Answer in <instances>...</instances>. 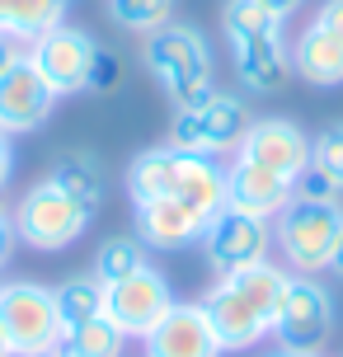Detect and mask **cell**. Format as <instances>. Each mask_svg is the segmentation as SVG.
Segmentation results:
<instances>
[{
    "label": "cell",
    "instance_id": "cell-1",
    "mask_svg": "<svg viewBox=\"0 0 343 357\" xmlns=\"http://www.w3.org/2000/svg\"><path fill=\"white\" fill-rule=\"evenodd\" d=\"M127 197L146 202V197H179L202 216H217L226 207V165L212 155H193L179 146H151L127 165Z\"/></svg>",
    "mask_w": 343,
    "mask_h": 357
},
{
    "label": "cell",
    "instance_id": "cell-2",
    "mask_svg": "<svg viewBox=\"0 0 343 357\" xmlns=\"http://www.w3.org/2000/svg\"><path fill=\"white\" fill-rule=\"evenodd\" d=\"M146 71L155 75V85L174 99V108L202 104L217 89V56L212 43L202 38V29L169 19L165 29L146 33Z\"/></svg>",
    "mask_w": 343,
    "mask_h": 357
},
{
    "label": "cell",
    "instance_id": "cell-3",
    "mask_svg": "<svg viewBox=\"0 0 343 357\" xmlns=\"http://www.w3.org/2000/svg\"><path fill=\"white\" fill-rule=\"evenodd\" d=\"M339 235H343V207L339 202L291 197L287 207L273 216V245L282 254L287 273H306V278L329 273V259L339 250Z\"/></svg>",
    "mask_w": 343,
    "mask_h": 357
},
{
    "label": "cell",
    "instance_id": "cell-4",
    "mask_svg": "<svg viewBox=\"0 0 343 357\" xmlns=\"http://www.w3.org/2000/svg\"><path fill=\"white\" fill-rule=\"evenodd\" d=\"M90 221H94L90 207H80L71 193H61L52 178H38L15 207L19 245L43 250V254H56V250H66V245H75L80 235L90 231Z\"/></svg>",
    "mask_w": 343,
    "mask_h": 357
},
{
    "label": "cell",
    "instance_id": "cell-5",
    "mask_svg": "<svg viewBox=\"0 0 343 357\" xmlns=\"http://www.w3.org/2000/svg\"><path fill=\"white\" fill-rule=\"evenodd\" d=\"M250 108L240 94H226V89H212L202 104L174 108V123H169V146L179 151H193V155H235L240 137L250 132Z\"/></svg>",
    "mask_w": 343,
    "mask_h": 357
},
{
    "label": "cell",
    "instance_id": "cell-6",
    "mask_svg": "<svg viewBox=\"0 0 343 357\" xmlns=\"http://www.w3.org/2000/svg\"><path fill=\"white\" fill-rule=\"evenodd\" d=\"M0 329L15 348V357H38L61 348V315L56 296L43 282H0Z\"/></svg>",
    "mask_w": 343,
    "mask_h": 357
},
{
    "label": "cell",
    "instance_id": "cell-7",
    "mask_svg": "<svg viewBox=\"0 0 343 357\" xmlns=\"http://www.w3.org/2000/svg\"><path fill=\"white\" fill-rule=\"evenodd\" d=\"M334 320H339V310H334L329 287L306 278V273H291L287 291L277 301V315H273V339H277V348L320 353L334 339Z\"/></svg>",
    "mask_w": 343,
    "mask_h": 357
},
{
    "label": "cell",
    "instance_id": "cell-8",
    "mask_svg": "<svg viewBox=\"0 0 343 357\" xmlns=\"http://www.w3.org/2000/svg\"><path fill=\"white\" fill-rule=\"evenodd\" d=\"M198 245H202V254H207V264L217 268V278H231L240 268L268 259L273 221L268 216H254V212H240V207H221V212L207 221V231H202Z\"/></svg>",
    "mask_w": 343,
    "mask_h": 357
},
{
    "label": "cell",
    "instance_id": "cell-9",
    "mask_svg": "<svg viewBox=\"0 0 343 357\" xmlns=\"http://www.w3.org/2000/svg\"><path fill=\"white\" fill-rule=\"evenodd\" d=\"M169 305H174V291L165 282V273H155L151 264L127 273L123 282L104 287V320L127 339H146L169 315Z\"/></svg>",
    "mask_w": 343,
    "mask_h": 357
},
{
    "label": "cell",
    "instance_id": "cell-10",
    "mask_svg": "<svg viewBox=\"0 0 343 357\" xmlns=\"http://www.w3.org/2000/svg\"><path fill=\"white\" fill-rule=\"evenodd\" d=\"M94 52H99L94 33L75 29V24H56V29H47L38 43H29V47H24V56L33 61L38 75H43V80H47L61 99H66V94H85Z\"/></svg>",
    "mask_w": 343,
    "mask_h": 357
},
{
    "label": "cell",
    "instance_id": "cell-11",
    "mask_svg": "<svg viewBox=\"0 0 343 357\" xmlns=\"http://www.w3.org/2000/svg\"><path fill=\"white\" fill-rule=\"evenodd\" d=\"M235 155L296 183V174L310 165V137L291 118H254L250 132L235 146Z\"/></svg>",
    "mask_w": 343,
    "mask_h": 357
},
{
    "label": "cell",
    "instance_id": "cell-12",
    "mask_svg": "<svg viewBox=\"0 0 343 357\" xmlns=\"http://www.w3.org/2000/svg\"><path fill=\"white\" fill-rule=\"evenodd\" d=\"M198 305L207 310V324H212V334H217L221 353H250V348H259V343L273 334V320H264V315L235 291L231 278H217V282L198 296Z\"/></svg>",
    "mask_w": 343,
    "mask_h": 357
},
{
    "label": "cell",
    "instance_id": "cell-13",
    "mask_svg": "<svg viewBox=\"0 0 343 357\" xmlns=\"http://www.w3.org/2000/svg\"><path fill=\"white\" fill-rule=\"evenodd\" d=\"M56 94L43 75H38V66L29 61V56H19L10 71L0 75V132H38V127L52 118L56 108Z\"/></svg>",
    "mask_w": 343,
    "mask_h": 357
},
{
    "label": "cell",
    "instance_id": "cell-14",
    "mask_svg": "<svg viewBox=\"0 0 343 357\" xmlns=\"http://www.w3.org/2000/svg\"><path fill=\"white\" fill-rule=\"evenodd\" d=\"M146 357H226L198 301H174L151 334L142 339Z\"/></svg>",
    "mask_w": 343,
    "mask_h": 357
},
{
    "label": "cell",
    "instance_id": "cell-15",
    "mask_svg": "<svg viewBox=\"0 0 343 357\" xmlns=\"http://www.w3.org/2000/svg\"><path fill=\"white\" fill-rule=\"evenodd\" d=\"M231 71L245 94H277L291 75V47L282 33L231 38Z\"/></svg>",
    "mask_w": 343,
    "mask_h": 357
},
{
    "label": "cell",
    "instance_id": "cell-16",
    "mask_svg": "<svg viewBox=\"0 0 343 357\" xmlns=\"http://www.w3.org/2000/svg\"><path fill=\"white\" fill-rule=\"evenodd\" d=\"M132 216H137V240L151 245V250H183V245H198L202 231L212 216H202L198 207H188L179 197H146V202H132Z\"/></svg>",
    "mask_w": 343,
    "mask_h": 357
},
{
    "label": "cell",
    "instance_id": "cell-17",
    "mask_svg": "<svg viewBox=\"0 0 343 357\" xmlns=\"http://www.w3.org/2000/svg\"><path fill=\"white\" fill-rule=\"evenodd\" d=\"M291 197H296V183L291 178L231 155V165H226V207H240V212H254V216H268L273 221Z\"/></svg>",
    "mask_w": 343,
    "mask_h": 357
},
{
    "label": "cell",
    "instance_id": "cell-18",
    "mask_svg": "<svg viewBox=\"0 0 343 357\" xmlns=\"http://www.w3.org/2000/svg\"><path fill=\"white\" fill-rule=\"evenodd\" d=\"M291 75H301L306 85H343V43L320 24H306L301 38L291 43Z\"/></svg>",
    "mask_w": 343,
    "mask_h": 357
},
{
    "label": "cell",
    "instance_id": "cell-19",
    "mask_svg": "<svg viewBox=\"0 0 343 357\" xmlns=\"http://www.w3.org/2000/svg\"><path fill=\"white\" fill-rule=\"evenodd\" d=\"M71 0H0V33L15 43H38V38L66 24Z\"/></svg>",
    "mask_w": 343,
    "mask_h": 357
},
{
    "label": "cell",
    "instance_id": "cell-20",
    "mask_svg": "<svg viewBox=\"0 0 343 357\" xmlns=\"http://www.w3.org/2000/svg\"><path fill=\"white\" fill-rule=\"evenodd\" d=\"M47 178H52L61 193H71L80 207H90V212H99V202H104V193H109V174H104V165H99L94 151H71V155H61Z\"/></svg>",
    "mask_w": 343,
    "mask_h": 357
},
{
    "label": "cell",
    "instance_id": "cell-21",
    "mask_svg": "<svg viewBox=\"0 0 343 357\" xmlns=\"http://www.w3.org/2000/svg\"><path fill=\"white\" fill-rule=\"evenodd\" d=\"M287 264H273V259H259V264L240 268V273H231L235 291L245 296V301L264 315V320H273L277 315V301H282V291H287Z\"/></svg>",
    "mask_w": 343,
    "mask_h": 357
},
{
    "label": "cell",
    "instance_id": "cell-22",
    "mask_svg": "<svg viewBox=\"0 0 343 357\" xmlns=\"http://www.w3.org/2000/svg\"><path fill=\"white\" fill-rule=\"evenodd\" d=\"M56 296V315H61V329H75L85 320H99L104 315V282L94 273H71L66 282L52 287Z\"/></svg>",
    "mask_w": 343,
    "mask_h": 357
},
{
    "label": "cell",
    "instance_id": "cell-23",
    "mask_svg": "<svg viewBox=\"0 0 343 357\" xmlns=\"http://www.w3.org/2000/svg\"><path fill=\"white\" fill-rule=\"evenodd\" d=\"M61 357H123L127 353V334H118L104 315L99 320H85L61 334Z\"/></svg>",
    "mask_w": 343,
    "mask_h": 357
},
{
    "label": "cell",
    "instance_id": "cell-24",
    "mask_svg": "<svg viewBox=\"0 0 343 357\" xmlns=\"http://www.w3.org/2000/svg\"><path fill=\"white\" fill-rule=\"evenodd\" d=\"M137 268H146V245L137 235H109L99 245V254H94L90 273L109 287V282H123L127 273H137Z\"/></svg>",
    "mask_w": 343,
    "mask_h": 357
},
{
    "label": "cell",
    "instance_id": "cell-25",
    "mask_svg": "<svg viewBox=\"0 0 343 357\" xmlns=\"http://www.w3.org/2000/svg\"><path fill=\"white\" fill-rule=\"evenodd\" d=\"M221 24H226V38H250V33H282L287 19H277L264 0H226Z\"/></svg>",
    "mask_w": 343,
    "mask_h": 357
},
{
    "label": "cell",
    "instance_id": "cell-26",
    "mask_svg": "<svg viewBox=\"0 0 343 357\" xmlns=\"http://www.w3.org/2000/svg\"><path fill=\"white\" fill-rule=\"evenodd\" d=\"M109 15L127 33H155L174 19V0H109Z\"/></svg>",
    "mask_w": 343,
    "mask_h": 357
},
{
    "label": "cell",
    "instance_id": "cell-27",
    "mask_svg": "<svg viewBox=\"0 0 343 357\" xmlns=\"http://www.w3.org/2000/svg\"><path fill=\"white\" fill-rule=\"evenodd\" d=\"M310 160L320 165V169L339 183V193H343V123L325 127V132L310 142Z\"/></svg>",
    "mask_w": 343,
    "mask_h": 357
},
{
    "label": "cell",
    "instance_id": "cell-28",
    "mask_svg": "<svg viewBox=\"0 0 343 357\" xmlns=\"http://www.w3.org/2000/svg\"><path fill=\"white\" fill-rule=\"evenodd\" d=\"M296 197H310V202H339L343 193H339V183H334V178H329L320 165L310 160L306 169L296 174Z\"/></svg>",
    "mask_w": 343,
    "mask_h": 357
},
{
    "label": "cell",
    "instance_id": "cell-29",
    "mask_svg": "<svg viewBox=\"0 0 343 357\" xmlns=\"http://www.w3.org/2000/svg\"><path fill=\"white\" fill-rule=\"evenodd\" d=\"M123 85V61H118V52H109V47H99L94 52V66H90V94H104V89Z\"/></svg>",
    "mask_w": 343,
    "mask_h": 357
},
{
    "label": "cell",
    "instance_id": "cell-30",
    "mask_svg": "<svg viewBox=\"0 0 343 357\" xmlns=\"http://www.w3.org/2000/svg\"><path fill=\"white\" fill-rule=\"evenodd\" d=\"M315 24L329 29V33L343 43V0H325V5H320V15H315Z\"/></svg>",
    "mask_w": 343,
    "mask_h": 357
},
{
    "label": "cell",
    "instance_id": "cell-31",
    "mask_svg": "<svg viewBox=\"0 0 343 357\" xmlns=\"http://www.w3.org/2000/svg\"><path fill=\"white\" fill-rule=\"evenodd\" d=\"M15 245H19V235H15V216L0 207V268L10 264V254H15Z\"/></svg>",
    "mask_w": 343,
    "mask_h": 357
},
{
    "label": "cell",
    "instance_id": "cell-32",
    "mask_svg": "<svg viewBox=\"0 0 343 357\" xmlns=\"http://www.w3.org/2000/svg\"><path fill=\"white\" fill-rule=\"evenodd\" d=\"M15 174V142H10V132H0V188L10 183Z\"/></svg>",
    "mask_w": 343,
    "mask_h": 357
},
{
    "label": "cell",
    "instance_id": "cell-33",
    "mask_svg": "<svg viewBox=\"0 0 343 357\" xmlns=\"http://www.w3.org/2000/svg\"><path fill=\"white\" fill-rule=\"evenodd\" d=\"M19 56H24V47H19L15 38H5V33H0V75L10 71V66H15Z\"/></svg>",
    "mask_w": 343,
    "mask_h": 357
},
{
    "label": "cell",
    "instance_id": "cell-34",
    "mask_svg": "<svg viewBox=\"0 0 343 357\" xmlns=\"http://www.w3.org/2000/svg\"><path fill=\"white\" fill-rule=\"evenodd\" d=\"M264 5H268V10H273L277 19H291L296 10H301V5H306V0H264Z\"/></svg>",
    "mask_w": 343,
    "mask_h": 357
},
{
    "label": "cell",
    "instance_id": "cell-35",
    "mask_svg": "<svg viewBox=\"0 0 343 357\" xmlns=\"http://www.w3.org/2000/svg\"><path fill=\"white\" fill-rule=\"evenodd\" d=\"M329 273H334V278H343V235H339V250H334V259H329Z\"/></svg>",
    "mask_w": 343,
    "mask_h": 357
},
{
    "label": "cell",
    "instance_id": "cell-36",
    "mask_svg": "<svg viewBox=\"0 0 343 357\" xmlns=\"http://www.w3.org/2000/svg\"><path fill=\"white\" fill-rule=\"evenodd\" d=\"M264 357H320V353H296V348H273V353H264Z\"/></svg>",
    "mask_w": 343,
    "mask_h": 357
},
{
    "label": "cell",
    "instance_id": "cell-37",
    "mask_svg": "<svg viewBox=\"0 0 343 357\" xmlns=\"http://www.w3.org/2000/svg\"><path fill=\"white\" fill-rule=\"evenodd\" d=\"M0 357H15V348H10V339H5V329H0Z\"/></svg>",
    "mask_w": 343,
    "mask_h": 357
},
{
    "label": "cell",
    "instance_id": "cell-38",
    "mask_svg": "<svg viewBox=\"0 0 343 357\" xmlns=\"http://www.w3.org/2000/svg\"><path fill=\"white\" fill-rule=\"evenodd\" d=\"M38 357H61V353H38Z\"/></svg>",
    "mask_w": 343,
    "mask_h": 357
},
{
    "label": "cell",
    "instance_id": "cell-39",
    "mask_svg": "<svg viewBox=\"0 0 343 357\" xmlns=\"http://www.w3.org/2000/svg\"><path fill=\"white\" fill-rule=\"evenodd\" d=\"M0 207H5V188H0Z\"/></svg>",
    "mask_w": 343,
    "mask_h": 357
}]
</instances>
